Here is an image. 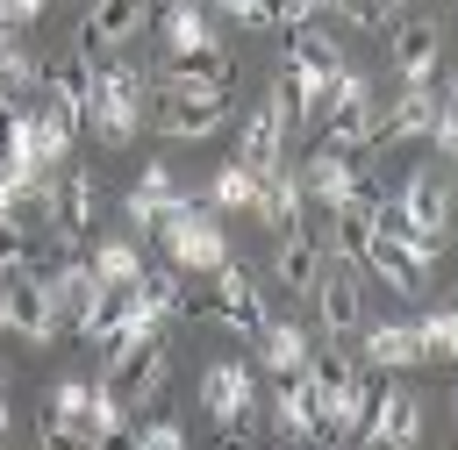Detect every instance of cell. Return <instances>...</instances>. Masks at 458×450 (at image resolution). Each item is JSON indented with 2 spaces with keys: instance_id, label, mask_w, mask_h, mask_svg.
<instances>
[{
  "instance_id": "6da1fadb",
  "label": "cell",
  "mask_w": 458,
  "mask_h": 450,
  "mask_svg": "<svg viewBox=\"0 0 458 450\" xmlns=\"http://www.w3.org/2000/svg\"><path fill=\"white\" fill-rule=\"evenodd\" d=\"M200 414L222 429V450H250V436L265 429V414H258V364L215 357L200 371Z\"/></svg>"
},
{
  "instance_id": "7a4b0ae2",
  "label": "cell",
  "mask_w": 458,
  "mask_h": 450,
  "mask_svg": "<svg viewBox=\"0 0 458 450\" xmlns=\"http://www.w3.org/2000/svg\"><path fill=\"white\" fill-rule=\"evenodd\" d=\"M150 114V79L129 64V57H107L100 79H93V100H86V129L100 143H129Z\"/></svg>"
},
{
  "instance_id": "3957f363",
  "label": "cell",
  "mask_w": 458,
  "mask_h": 450,
  "mask_svg": "<svg viewBox=\"0 0 458 450\" xmlns=\"http://www.w3.org/2000/svg\"><path fill=\"white\" fill-rule=\"evenodd\" d=\"M150 121H157L165 143H208V136L229 129V86H179V79H165L150 93Z\"/></svg>"
},
{
  "instance_id": "277c9868",
  "label": "cell",
  "mask_w": 458,
  "mask_h": 450,
  "mask_svg": "<svg viewBox=\"0 0 458 450\" xmlns=\"http://www.w3.org/2000/svg\"><path fill=\"white\" fill-rule=\"evenodd\" d=\"M157 243H165V264H179V271H222L229 264V229L215 221V207L179 200V193L157 221Z\"/></svg>"
},
{
  "instance_id": "5b68a950",
  "label": "cell",
  "mask_w": 458,
  "mask_h": 450,
  "mask_svg": "<svg viewBox=\"0 0 458 450\" xmlns=\"http://www.w3.org/2000/svg\"><path fill=\"white\" fill-rule=\"evenodd\" d=\"M386 200H394L401 236H415L422 250H444V236H451V186H444V171L415 164V171H401V186Z\"/></svg>"
},
{
  "instance_id": "8992f818",
  "label": "cell",
  "mask_w": 458,
  "mask_h": 450,
  "mask_svg": "<svg viewBox=\"0 0 458 450\" xmlns=\"http://www.w3.org/2000/svg\"><path fill=\"white\" fill-rule=\"evenodd\" d=\"M208 321L215 329H229V336H243V343H258V329L272 321V307H265V293H258V279L229 257L222 271H208Z\"/></svg>"
},
{
  "instance_id": "52a82bcc",
  "label": "cell",
  "mask_w": 458,
  "mask_h": 450,
  "mask_svg": "<svg viewBox=\"0 0 458 450\" xmlns=\"http://www.w3.org/2000/svg\"><path fill=\"white\" fill-rule=\"evenodd\" d=\"M0 293H7V314H14V336L21 343H57L64 336V321H57V300H50V271H36V264H14V271H0Z\"/></svg>"
},
{
  "instance_id": "ba28073f",
  "label": "cell",
  "mask_w": 458,
  "mask_h": 450,
  "mask_svg": "<svg viewBox=\"0 0 458 450\" xmlns=\"http://www.w3.org/2000/svg\"><path fill=\"white\" fill-rule=\"evenodd\" d=\"M358 264H372V279H379V286H394L401 300H422V293H429V264H437V250H422L415 236L372 229V243H365V257H358Z\"/></svg>"
},
{
  "instance_id": "9c48e42d",
  "label": "cell",
  "mask_w": 458,
  "mask_h": 450,
  "mask_svg": "<svg viewBox=\"0 0 458 450\" xmlns=\"http://www.w3.org/2000/svg\"><path fill=\"white\" fill-rule=\"evenodd\" d=\"M165 371H172V343H165V329H150V336H136V343H122V350L107 357V386H114L129 407H150L157 386H165Z\"/></svg>"
},
{
  "instance_id": "30bf717a",
  "label": "cell",
  "mask_w": 458,
  "mask_h": 450,
  "mask_svg": "<svg viewBox=\"0 0 458 450\" xmlns=\"http://www.w3.org/2000/svg\"><path fill=\"white\" fill-rule=\"evenodd\" d=\"M372 164V150H358V143H322L315 136V150L293 164L301 171V193H308V207H336L351 186H358V171Z\"/></svg>"
},
{
  "instance_id": "8fae6325",
  "label": "cell",
  "mask_w": 458,
  "mask_h": 450,
  "mask_svg": "<svg viewBox=\"0 0 458 450\" xmlns=\"http://www.w3.org/2000/svg\"><path fill=\"white\" fill-rule=\"evenodd\" d=\"M372 79L365 71H336L329 79V100H322V121H315V136L322 143H358L365 150V136H372Z\"/></svg>"
},
{
  "instance_id": "7c38bea8",
  "label": "cell",
  "mask_w": 458,
  "mask_h": 450,
  "mask_svg": "<svg viewBox=\"0 0 458 450\" xmlns=\"http://www.w3.org/2000/svg\"><path fill=\"white\" fill-rule=\"evenodd\" d=\"M358 443H372V450H415V443H422V393H415V386H386V379H379V393H372V414H365Z\"/></svg>"
},
{
  "instance_id": "4fadbf2b",
  "label": "cell",
  "mask_w": 458,
  "mask_h": 450,
  "mask_svg": "<svg viewBox=\"0 0 458 450\" xmlns=\"http://www.w3.org/2000/svg\"><path fill=\"white\" fill-rule=\"evenodd\" d=\"M143 21H150V0H93L86 21H79V36H72V50L93 57V64H107V57H122V43Z\"/></svg>"
},
{
  "instance_id": "5bb4252c",
  "label": "cell",
  "mask_w": 458,
  "mask_h": 450,
  "mask_svg": "<svg viewBox=\"0 0 458 450\" xmlns=\"http://www.w3.org/2000/svg\"><path fill=\"white\" fill-rule=\"evenodd\" d=\"M93 229H100V179L86 164H72L57 186V207H50V236H57V250H86Z\"/></svg>"
},
{
  "instance_id": "9a60e30c",
  "label": "cell",
  "mask_w": 458,
  "mask_h": 450,
  "mask_svg": "<svg viewBox=\"0 0 458 450\" xmlns=\"http://www.w3.org/2000/svg\"><path fill=\"white\" fill-rule=\"evenodd\" d=\"M437 107H444V86H437V79H429V86H401V93H394V107H379V114H372V136H365V150L429 136V129H437Z\"/></svg>"
},
{
  "instance_id": "2e32d148",
  "label": "cell",
  "mask_w": 458,
  "mask_h": 450,
  "mask_svg": "<svg viewBox=\"0 0 458 450\" xmlns=\"http://www.w3.org/2000/svg\"><path fill=\"white\" fill-rule=\"evenodd\" d=\"M322 264H329V243H322V229H315V221H301V229L272 236V279H279L293 300H308V293H315Z\"/></svg>"
},
{
  "instance_id": "e0dca14e",
  "label": "cell",
  "mask_w": 458,
  "mask_h": 450,
  "mask_svg": "<svg viewBox=\"0 0 458 450\" xmlns=\"http://www.w3.org/2000/svg\"><path fill=\"white\" fill-rule=\"evenodd\" d=\"M286 129H293V114H286V93L272 86V100L265 107H250V121H243V136H236V157L265 179V171H279L286 164Z\"/></svg>"
},
{
  "instance_id": "ac0fdd59",
  "label": "cell",
  "mask_w": 458,
  "mask_h": 450,
  "mask_svg": "<svg viewBox=\"0 0 458 450\" xmlns=\"http://www.w3.org/2000/svg\"><path fill=\"white\" fill-rule=\"evenodd\" d=\"M272 436H279V443H329L308 371H286V379H272Z\"/></svg>"
},
{
  "instance_id": "d6986e66",
  "label": "cell",
  "mask_w": 458,
  "mask_h": 450,
  "mask_svg": "<svg viewBox=\"0 0 458 450\" xmlns=\"http://www.w3.org/2000/svg\"><path fill=\"white\" fill-rule=\"evenodd\" d=\"M386 57H394L401 86H429L437 64H444V29L437 21H394L386 29Z\"/></svg>"
},
{
  "instance_id": "ffe728a7",
  "label": "cell",
  "mask_w": 458,
  "mask_h": 450,
  "mask_svg": "<svg viewBox=\"0 0 458 450\" xmlns=\"http://www.w3.org/2000/svg\"><path fill=\"white\" fill-rule=\"evenodd\" d=\"M308 300H315V321H322L329 336H351V329L365 321V300H358V271H351V257H329Z\"/></svg>"
},
{
  "instance_id": "44dd1931",
  "label": "cell",
  "mask_w": 458,
  "mask_h": 450,
  "mask_svg": "<svg viewBox=\"0 0 458 450\" xmlns=\"http://www.w3.org/2000/svg\"><path fill=\"white\" fill-rule=\"evenodd\" d=\"M272 236H286V229H301L308 221V193H301V171L293 164H279V171H265L258 179V207H250Z\"/></svg>"
},
{
  "instance_id": "7402d4cb",
  "label": "cell",
  "mask_w": 458,
  "mask_h": 450,
  "mask_svg": "<svg viewBox=\"0 0 458 450\" xmlns=\"http://www.w3.org/2000/svg\"><path fill=\"white\" fill-rule=\"evenodd\" d=\"M365 371H422L415 321H365Z\"/></svg>"
},
{
  "instance_id": "603a6c76",
  "label": "cell",
  "mask_w": 458,
  "mask_h": 450,
  "mask_svg": "<svg viewBox=\"0 0 458 450\" xmlns=\"http://www.w3.org/2000/svg\"><path fill=\"white\" fill-rule=\"evenodd\" d=\"M165 207H172V171H165V164H143V171H136V186L122 193V221H129V229H143V236H157Z\"/></svg>"
},
{
  "instance_id": "cb8c5ba5",
  "label": "cell",
  "mask_w": 458,
  "mask_h": 450,
  "mask_svg": "<svg viewBox=\"0 0 458 450\" xmlns=\"http://www.w3.org/2000/svg\"><path fill=\"white\" fill-rule=\"evenodd\" d=\"M250 350H258V364H265L272 379H286V371H301V364H308L315 336H308L301 321H279V314H272V321L258 329V343H250Z\"/></svg>"
},
{
  "instance_id": "d4e9b609",
  "label": "cell",
  "mask_w": 458,
  "mask_h": 450,
  "mask_svg": "<svg viewBox=\"0 0 458 450\" xmlns=\"http://www.w3.org/2000/svg\"><path fill=\"white\" fill-rule=\"evenodd\" d=\"M86 264H93V279H100L107 293H129V286L143 279V250H136L129 236H93V243H86Z\"/></svg>"
},
{
  "instance_id": "484cf974",
  "label": "cell",
  "mask_w": 458,
  "mask_h": 450,
  "mask_svg": "<svg viewBox=\"0 0 458 450\" xmlns=\"http://www.w3.org/2000/svg\"><path fill=\"white\" fill-rule=\"evenodd\" d=\"M165 79H179V86H236V57L222 43L193 50V57H165Z\"/></svg>"
},
{
  "instance_id": "4316f807",
  "label": "cell",
  "mask_w": 458,
  "mask_h": 450,
  "mask_svg": "<svg viewBox=\"0 0 458 450\" xmlns=\"http://www.w3.org/2000/svg\"><path fill=\"white\" fill-rule=\"evenodd\" d=\"M208 207H229V214H250V207H258V171H250L243 157H229V164H215V179H208Z\"/></svg>"
},
{
  "instance_id": "83f0119b",
  "label": "cell",
  "mask_w": 458,
  "mask_h": 450,
  "mask_svg": "<svg viewBox=\"0 0 458 450\" xmlns=\"http://www.w3.org/2000/svg\"><path fill=\"white\" fill-rule=\"evenodd\" d=\"M415 350H422V364H458V321H451V307L415 314Z\"/></svg>"
},
{
  "instance_id": "f1b7e54d",
  "label": "cell",
  "mask_w": 458,
  "mask_h": 450,
  "mask_svg": "<svg viewBox=\"0 0 458 450\" xmlns=\"http://www.w3.org/2000/svg\"><path fill=\"white\" fill-rule=\"evenodd\" d=\"M43 407H50L57 421H72V429H93V379H57V386L43 393Z\"/></svg>"
},
{
  "instance_id": "f546056e",
  "label": "cell",
  "mask_w": 458,
  "mask_h": 450,
  "mask_svg": "<svg viewBox=\"0 0 458 450\" xmlns=\"http://www.w3.org/2000/svg\"><path fill=\"white\" fill-rule=\"evenodd\" d=\"M0 93H7V100H29V93H43V64H36L21 43H7V50H0Z\"/></svg>"
},
{
  "instance_id": "4dcf8cb0",
  "label": "cell",
  "mask_w": 458,
  "mask_h": 450,
  "mask_svg": "<svg viewBox=\"0 0 458 450\" xmlns=\"http://www.w3.org/2000/svg\"><path fill=\"white\" fill-rule=\"evenodd\" d=\"M329 14H344V29H365V36H386V29L401 21V7H394V0H336Z\"/></svg>"
},
{
  "instance_id": "1f68e13d",
  "label": "cell",
  "mask_w": 458,
  "mask_h": 450,
  "mask_svg": "<svg viewBox=\"0 0 458 450\" xmlns=\"http://www.w3.org/2000/svg\"><path fill=\"white\" fill-rule=\"evenodd\" d=\"M36 450H93V429H72V421H57L50 407L36 414Z\"/></svg>"
},
{
  "instance_id": "d6a6232c",
  "label": "cell",
  "mask_w": 458,
  "mask_h": 450,
  "mask_svg": "<svg viewBox=\"0 0 458 450\" xmlns=\"http://www.w3.org/2000/svg\"><path fill=\"white\" fill-rule=\"evenodd\" d=\"M136 443H143V450H186V429H179L172 414H150V421L136 429Z\"/></svg>"
},
{
  "instance_id": "836d02e7",
  "label": "cell",
  "mask_w": 458,
  "mask_h": 450,
  "mask_svg": "<svg viewBox=\"0 0 458 450\" xmlns=\"http://www.w3.org/2000/svg\"><path fill=\"white\" fill-rule=\"evenodd\" d=\"M215 7H229L236 29H279V7L272 0H215Z\"/></svg>"
},
{
  "instance_id": "e575fe53",
  "label": "cell",
  "mask_w": 458,
  "mask_h": 450,
  "mask_svg": "<svg viewBox=\"0 0 458 450\" xmlns=\"http://www.w3.org/2000/svg\"><path fill=\"white\" fill-rule=\"evenodd\" d=\"M429 143H437V150L458 164V114H444V107H437V129H429Z\"/></svg>"
},
{
  "instance_id": "d590c367",
  "label": "cell",
  "mask_w": 458,
  "mask_h": 450,
  "mask_svg": "<svg viewBox=\"0 0 458 450\" xmlns=\"http://www.w3.org/2000/svg\"><path fill=\"white\" fill-rule=\"evenodd\" d=\"M43 7H50V0H7V14H14V29H29V21L43 14Z\"/></svg>"
},
{
  "instance_id": "8d00e7d4",
  "label": "cell",
  "mask_w": 458,
  "mask_h": 450,
  "mask_svg": "<svg viewBox=\"0 0 458 450\" xmlns=\"http://www.w3.org/2000/svg\"><path fill=\"white\" fill-rule=\"evenodd\" d=\"M7 43H21V29H14V14H7V0H0V50Z\"/></svg>"
},
{
  "instance_id": "74e56055",
  "label": "cell",
  "mask_w": 458,
  "mask_h": 450,
  "mask_svg": "<svg viewBox=\"0 0 458 450\" xmlns=\"http://www.w3.org/2000/svg\"><path fill=\"white\" fill-rule=\"evenodd\" d=\"M0 336H14V314H7V293H0Z\"/></svg>"
},
{
  "instance_id": "f35d334b",
  "label": "cell",
  "mask_w": 458,
  "mask_h": 450,
  "mask_svg": "<svg viewBox=\"0 0 458 450\" xmlns=\"http://www.w3.org/2000/svg\"><path fill=\"white\" fill-rule=\"evenodd\" d=\"M7 429H14V407H7V393H0V436H7Z\"/></svg>"
},
{
  "instance_id": "ab89813d",
  "label": "cell",
  "mask_w": 458,
  "mask_h": 450,
  "mask_svg": "<svg viewBox=\"0 0 458 450\" xmlns=\"http://www.w3.org/2000/svg\"><path fill=\"white\" fill-rule=\"evenodd\" d=\"M444 307H451V321H458V293H451V300H444Z\"/></svg>"
},
{
  "instance_id": "60d3db41",
  "label": "cell",
  "mask_w": 458,
  "mask_h": 450,
  "mask_svg": "<svg viewBox=\"0 0 458 450\" xmlns=\"http://www.w3.org/2000/svg\"><path fill=\"white\" fill-rule=\"evenodd\" d=\"M451 421H458V393H451Z\"/></svg>"
},
{
  "instance_id": "b9f144b4",
  "label": "cell",
  "mask_w": 458,
  "mask_h": 450,
  "mask_svg": "<svg viewBox=\"0 0 458 450\" xmlns=\"http://www.w3.org/2000/svg\"><path fill=\"white\" fill-rule=\"evenodd\" d=\"M394 7H408V0H394Z\"/></svg>"
}]
</instances>
